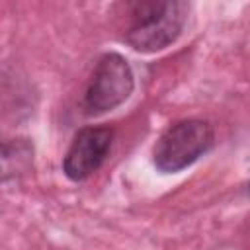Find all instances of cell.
<instances>
[{
	"mask_svg": "<svg viewBox=\"0 0 250 250\" xmlns=\"http://www.w3.org/2000/svg\"><path fill=\"white\" fill-rule=\"evenodd\" d=\"M189 6L186 2H135L129 10L125 41L141 51L154 53L174 43L186 23Z\"/></svg>",
	"mask_w": 250,
	"mask_h": 250,
	"instance_id": "obj_1",
	"label": "cell"
},
{
	"mask_svg": "<svg viewBox=\"0 0 250 250\" xmlns=\"http://www.w3.org/2000/svg\"><path fill=\"white\" fill-rule=\"evenodd\" d=\"M215 141L211 123L203 119H184L168 127L156 141L152 158L160 172H180L203 156Z\"/></svg>",
	"mask_w": 250,
	"mask_h": 250,
	"instance_id": "obj_2",
	"label": "cell"
},
{
	"mask_svg": "<svg viewBox=\"0 0 250 250\" xmlns=\"http://www.w3.org/2000/svg\"><path fill=\"white\" fill-rule=\"evenodd\" d=\"M135 80L129 62L119 53H105L94 66L82 98L88 115H100L121 105L133 92Z\"/></svg>",
	"mask_w": 250,
	"mask_h": 250,
	"instance_id": "obj_3",
	"label": "cell"
},
{
	"mask_svg": "<svg viewBox=\"0 0 250 250\" xmlns=\"http://www.w3.org/2000/svg\"><path fill=\"white\" fill-rule=\"evenodd\" d=\"M113 133L107 127H84L80 129L64 158H62V172L66 178L80 182L92 176L105 160L109 148H111Z\"/></svg>",
	"mask_w": 250,
	"mask_h": 250,
	"instance_id": "obj_4",
	"label": "cell"
},
{
	"mask_svg": "<svg viewBox=\"0 0 250 250\" xmlns=\"http://www.w3.org/2000/svg\"><path fill=\"white\" fill-rule=\"evenodd\" d=\"M248 193H250V186H248Z\"/></svg>",
	"mask_w": 250,
	"mask_h": 250,
	"instance_id": "obj_5",
	"label": "cell"
}]
</instances>
